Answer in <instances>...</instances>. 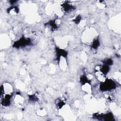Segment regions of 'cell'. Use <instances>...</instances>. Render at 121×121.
<instances>
[{
    "label": "cell",
    "instance_id": "6da1fadb",
    "mask_svg": "<svg viewBox=\"0 0 121 121\" xmlns=\"http://www.w3.org/2000/svg\"><path fill=\"white\" fill-rule=\"evenodd\" d=\"M116 84L114 81L110 79H107L101 83L100 89L102 91H107L114 89L116 88Z\"/></svg>",
    "mask_w": 121,
    "mask_h": 121
},
{
    "label": "cell",
    "instance_id": "7a4b0ae2",
    "mask_svg": "<svg viewBox=\"0 0 121 121\" xmlns=\"http://www.w3.org/2000/svg\"><path fill=\"white\" fill-rule=\"evenodd\" d=\"M31 40L29 38H26L25 37H22L18 40L15 42L13 45L15 48H19L20 47H24L31 43Z\"/></svg>",
    "mask_w": 121,
    "mask_h": 121
},
{
    "label": "cell",
    "instance_id": "3957f363",
    "mask_svg": "<svg viewBox=\"0 0 121 121\" xmlns=\"http://www.w3.org/2000/svg\"><path fill=\"white\" fill-rule=\"evenodd\" d=\"M56 54H57V58L56 60H58L59 61L60 60V56H63V57H67V56L68 55V52L61 49L59 48L58 47H56Z\"/></svg>",
    "mask_w": 121,
    "mask_h": 121
},
{
    "label": "cell",
    "instance_id": "277c9868",
    "mask_svg": "<svg viewBox=\"0 0 121 121\" xmlns=\"http://www.w3.org/2000/svg\"><path fill=\"white\" fill-rule=\"evenodd\" d=\"M12 97V95H6L5 97L2 99L1 104L3 106H8L10 104V99Z\"/></svg>",
    "mask_w": 121,
    "mask_h": 121
},
{
    "label": "cell",
    "instance_id": "5b68a950",
    "mask_svg": "<svg viewBox=\"0 0 121 121\" xmlns=\"http://www.w3.org/2000/svg\"><path fill=\"white\" fill-rule=\"evenodd\" d=\"M62 6L63 11L66 12H69V11L72 10L74 9L73 6L68 3H64L62 5Z\"/></svg>",
    "mask_w": 121,
    "mask_h": 121
},
{
    "label": "cell",
    "instance_id": "8992f818",
    "mask_svg": "<svg viewBox=\"0 0 121 121\" xmlns=\"http://www.w3.org/2000/svg\"><path fill=\"white\" fill-rule=\"evenodd\" d=\"M109 70H110L109 66H108L105 64H103L102 67L100 68L101 72L104 75H106L108 73Z\"/></svg>",
    "mask_w": 121,
    "mask_h": 121
},
{
    "label": "cell",
    "instance_id": "52a82bcc",
    "mask_svg": "<svg viewBox=\"0 0 121 121\" xmlns=\"http://www.w3.org/2000/svg\"><path fill=\"white\" fill-rule=\"evenodd\" d=\"M80 82L81 83V84L82 85H85L86 83H88L90 85H91V83H90L91 80L88 79L86 77V76L84 75H82L80 77Z\"/></svg>",
    "mask_w": 121,
    "mask_h": 121
},
{
    "label": "cell",
    "instance_id": "ba28073f",
    "mask_svg": "<svg viewBox=\"0 0 121 121\" xmlns=\"http://www.w3.org/2000/svg\"><path fill=\"white\" fill-rule=\"evenodd\" d=\"M99 45H100V42H99V39L97 38V39H95V40H94L93 41L92 45H91V47L93 48L96 49L99 47Z\"/></svg>",
    "mask_w": 121,
    "mask_h": 121
},
{
    "label": "cell",
    "instance_id": "9c48e42d",
    "mask_svg": "<svg viewBox=\"0 0 121 121\" xmlns=\"http://www.w3.org/2000/svg\"><path fill=\"white\" fill-rule=\"evenodd\" d=\"M48 24L49 25H50V26H51V27L52 28V29L54 30L55 29L57 28V26L55 22V20H51L48 23H47L46 24V25Z\"/></svg>",
    "mask_w": 121,
    "mask_h": 121
},
{
    "label": "cell",
    "instance_id": "30bf717a",
    "mask_svg": "<svg viewBox=\"0 0 121 121\" xmlns=\"http://www.w3.org/2000/svg\"><path fill=\"white\" fill-rule=\"evenodd\" d=\"M104 64H105V65H108V66H110V65H112V60H111V59H106L105 60H104L103 61Z\"/></svg>",
    "mask_w": 121,
    "mask_h": 121
},
{
    "label": "cell",
    "instance_id": "8fae6325",
    "mask_svg": "<svg viewBox=\"0 0 121 121\" xmlns=\"http://www.w3.org/2000/svg\"><path fill=\"white\" fill-rule=\"evenodd\" d=\"M64 104H65L64 102L63 101L60 100H59V101H58L57 103H56V105H57V106L59 107V109L61 108Z\"/></svg>",
    "mask_w": 121,
    "mask_h": 121
},
{
    "label": "cell",
    "instance_id": "7c38bea8",
    "mask_svg": "<svg viewBox=\"0 0 121 121\" xmlns=\"http://www.w3.org/2000/svg\"><path fill=\"white\" fill-rule=\"evenodd\" d=\"M81 19V16L79 15L74 20H73V21L75 23L78 24H79V23L80 22V20Z\"/></svg>",
    "mask_w": 121,
    "mask_h": 121
},
{
    "label": "cell",
    "instance_id": "4fadbf2b",
    "mask_svg": "<svg viewBox=\"0 0 121 121\" xmlns=\"http://www.w3.org/2000/svg\"><path fill=\"white\" fill-rule=\"evenodd\" d=\"M29 99L33 101H36L37 100V97L35 95H29Z\"/></svg>",
    "mask_w": 121,
    "mask_h": 121
}]
</instances>
